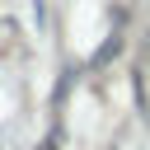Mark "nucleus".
<instances>
[{
	"instance_id": "obj_1",
	"label": "nucleus",
	"mask_w": 150,
	"mask_h": 150,
	"mask_svg": "<svg viewBox=\"0 0 150 150\" xmlns=\"http://www.w3.org/2000/svg\"><path fill=\"white\" fill-rule=\"evenodd\" d=\"M117 47H122V33H108V42L94 52V66H108V61L117 56Z\"/></svg>"
},
{
	"instance_id": "obj_2",
	"label": "nucleus",
	"mask_w": 150,
	"mask_h": 150,
	"mask_svg": "<svg viewBox=\"0 0 150 150\" xmlns=\"http://www.w3.org/2000/svg\"><path fill=\"white\" fill-rule=\"evenodd\" d=\"M38 150H56V131H52V136H47V141H42Z\"/></svg>"
}]
</instances>
